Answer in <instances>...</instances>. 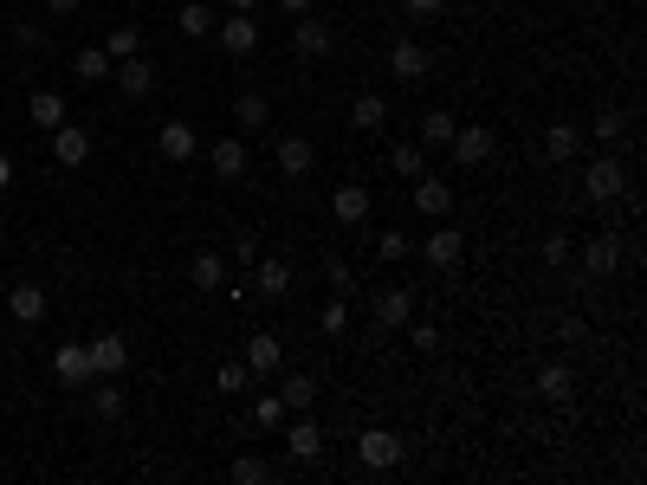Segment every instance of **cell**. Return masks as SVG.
I'll list each match as a JSON object with an SVG mask.
<instances>
[{
  "instance_id": "1",
  "label": "cell",
  "mask_w": 647,
  "mask_h": 485,
  "mask_svg": "<svg viewBox=\"0 0 647 485\" xmlns=\"http://www.w3.org/2000/svg\"><path fill=\"white\" fill-rule=\"evenodd\" d=\"M447 149H453V169H486V162L499 156V136H492L486 123H460Z\"/></svg>"
},
{
  "instance_id": "2",
  "label": "cell",
  "mask_w": 647,
  "mask_h": 485,
  "mask_svg": "<svg viewBox=\"0 0 647 485\" xmlns=\"http://www.w3.org/2000/svg\"><path fill=\"white\" fill-rule=\"evenodd\" d=\"M622 188H628V169L609 156V149H602L596 162H583V194H589L596 207H602V201H622Z\"/></svg>"
},
{
  "instance_id": "3",
  "label": "cell",
  "mask_w": 647,
  "mask_h": 485,
  "mask_svg": "<svg viewBox=\"0 0 647 485\" xmlns=\"http://www.w3.org/2000/svg\"><path fill=\"white\" fill-rule=\"evenodd\" d=\"M285 453H292V466H318L324 460V427L311 421V414H285Z\"/></svg>"
},
{
  "instance_id": "4",
  "label": "cell",
  "mask_w": 647,
  "mask_h": 485,
  "mask_svg": "<svg viewBox=\"0 0 647 485\" xmlns=\"http://www.w3.org/2000/svg\"><path fill=\"white\" fill-rule=\"evenodd\" d=\"M292 46H298V59H330V52H337V26L318 20V13H298L292 20Z\"/></svg>"
},
{
  "instance_id": "5",
  "label": "cell",
  "mask_w": 647,
  "mask_h": 485,
  "mask_svg": "<svg viewBox=\"0 0 647 485\" xmlns=\"http://www.w3.org/2000/svg\"><path fill=\"white\" fill-rule=\"evenodd\" d=\"M402 434H389V427H369L363 440H356V460L369 466V473H389V466H402Z\"/></svg>"
},
{
  "instance_id": "6",
  "label": "cell",
  "mask_w": 647,
  "mask_h": 485,
  "mask_svg": "<svg viewBox=\"0 0 647 485\" xmlns=\"http://www.w3.org/2000/svg\"><path fill=\"white\" fill-rule=\"evenodd\" d=\"M389 72L402 78V85H421V78L434 72L428 46H421V39H395V46H389Z\"/></svg>"
},
{
  "instance_id": "7",
  "label": "cell",
  "mask_w": 647,
  "mask_h": 485,
  "mask_svg": "<svg viewBox=\"0 0 647 485\" xmlns=\"http://www.w3.org/2000/svg\"><path fill=\"white\" fill-rule=\"evenodd\" d=\"M246 369H253V376H279L285 369V343L272 337V330H253V337H246V356H240Z\"/></svg>"
},
{
  "instance_id": "8",
  "label": "cell",
  "mask_w": 647,
  "mask_h": 485,
  "mask_svg": "<svg viewBox=\"0 0 647 485\" xmlns=\"http://www.w3.org/2000/svg\"><path fill=\"white\" fill-rule=\"evenodd\" d=\"M52 162H59V169L91 162V130L85 123H59V130H52Z\"/></svg>"
},
{
  "instance_id": "9",
  "label": "cell",
  "mask_w": 647,
  "mask_h": 485,
  "mask_svg": "<svg viewBox=\"0 0 647 485\" xmlns=\"http://www.w3.org/2000/svg\"><path fill=\"white\" fill-rule=\"evenodd\" d=\"M369 311H376V324H382V330H402L408 317H415V291H408V285H382Z\"/></svg>"
},
{
  "instance_id": "10",
  "label": "cell",
  "mask_w": 647,
  "mask_h": 485,
  "mask_svg": "<svg viewBox=\"0 0 647 485\" xmlns=\"http://www.w3.org/2000/svg\"><path fill=\"white\" fill-rule=\"evenodd\" d=\"M85 350H91V376H123V369H130V343H123L117 330H104V337H91Z\"/></svg>"
},
{
  "instance_id": "11",
  "label": "cell",
  "mask_w": 647,
  "mask_h": 485,
  "mask_svg": "<svg viewBox=\"0 0 647 485\" xmlns=\"http://www.w3.org/2000/svg\"><path fill=\"white\" fill-rule=\"evenodd\" d=\"M214 33H220V52H233V59L259 52V20H253V13H233V20H214Z\"/></svg>"
},
{
  "instance_id": "12",
  "label": "cell",
  "mask_w": 647,
  "mask_h": 485,
  "mask_svg": "<svg viewBox=\"0 0 647 485\" xmlns=\"http://www.w3.org/2000/svg\"><path fill=\"white\" fill-rule=\"evenodd\" d=\"M52 376H59L65 388L98 382V376H91V350H85V343H59V350H52Z\"/></svg>"
},
{
  "instance_id": "13",
  "label": "cell",
  "mask_w": 647,
  "mask_h": 485,
  "mask_svg": "<svg viewBox=\"0 0 647 485\" xmlns=\"http://www.w3.org/2000/svg\"><path fill=\"white\" fill-rule=\"evenodd\" d=\"M615 266H622V240H615V233H596V240L583 246V279H615Z\"/></svg>"
},
{
  "instance_id": "14",
  "label": "cell",
  "mask_w": 647,
  "mask_h": 485,
  "mask_svg": "<svg viewBox=\"0 0 647 485\" xmlns=\"http://www.w3.org/2000/svg\"><path fill=\"white\" fill-rule=\"evenodd\" d=\"M415 214L447 220L453 214V182H440V175H415Z\"/></svg>"
},
{
  "instance_id": "15",
  "label": "cell",
  "mask_w": 647,
  "mask_h": 485,
  "mask_svg": "<svg viewBox=\"0 0 647 485\" xmlns=\"http://www.w3.org/2000/svg\"><path fill=\"white\" fill-rule=\"evenodd\" d=\"M460 259H466V233H460V227H434V233H428V266H434V272H453Z\"/></svg>"
},
{
  "instance_id": "16",
  "label": "cell",
  "mask_w": 647,
  "mask_h": 485,
  "mask_svg": "<svg viewBox=\"0 0 647 485\" xmlns=\"http://www.w3.org/2000/svg\"><path fill=\"white\" fill-rule=\"evenodd\" d=\"M382 123H389V97H382V91H356V97H350V130L376 136Z\"/></svg>"
},
{
  "instance_id": "17",
  "label": "cell",
  "mask_w": 647,
  "mask_h": 485,
  "mask_svg": "<svg viewBox=\"0 0 647 485\" xmlns=\"http://www.w3.org/2000/svg\"><path fill=\"white\" fill-rule=\"evenodd\" d=\"M369 207H376V201H369V188H363V182H343L337 194H330V214H337L343 227H363Z\"/></svg>"
},
{
  "instance_id": "18",
  "label": "cell",
  "mask_w": 647,
  "mask_h": 485,
  "mask_svg": "<svg viewBox=\"0 0 647 485\" xmlns=\"http://www.w3.org/2000/svg\"><path fill=\"white\" fill-rule=\"evenodd\" d=\"M311 169H318V149H311L305 136H279V175H292V182H305Z\"/></svg>"
},
{
  "instance_id": "19",
  "label": "cell",
  "mask_w": 647,
  "mask_h": 485,
  "mask_svg": "<svg viewBox=\"0 0 647 485\" xmlns=\"http://www.w3.org/2000/svg\"><path fill=\"white\" fill-rule=\"evenodd\" d=\"M246 279H253L259 298H285V291H292V266H285V259H253Z\"/></svg>"
},
{
  "instance_id": "20",
  "label": "cell",
  "mask_w": 647,
  "mask_h": 485,
  "mask_svg": "<svg viewBox=\"0 0 647 485\" xmlns=\"http://www.w3.org/2000/svg\"><path fill=\"white\" fill-rule=\"evenodd\" d=\"M208 169L220 175V182H240V175H246V143H240V136H220V143L208 149Z\"/></svg>"
},
{
  "instance_id": "21",
  "label": "cell",
  "mask_w": 647,
  "mask_h": 485,
  "mask_svg": "<svg viewBox=\"0 0 647 485\" xmlns=\"http://www.w3.org/2000/svg\"><path fill=\"white\" fill-rule=\"evenodd\" d=\"M110 78H117L123 97H149V85H156V72H149L143 52H136V59H117V65H110Z\"/></svg>"
},
{
  "instance_id": "22",
  "label": "cell",
  "mask_w": 647,
  "mask_h": 485,
  "mask_svg": "<svg viewBox=\"0 0 647 485\" xmlns=\"http://www.w3.org/2000/svg\"><path fill=\"white\" fill-rule=\"evenodd\" d=\"M156 156L162 162H195V130H188V123H162L156 130Z\"/></svg>"
},
{
  "instance_id": "23",
  "label": "cell",
  "mask_w": 647,
  "mask_h": 485,
  "mask_svg": "<svg viewBox=\"0 0 647 485\" xmlns=\"http://www.w3.org/2000/svg\"><path fill=\"white\" fill-rule=\"evenodd\" d=\"M538 395L550 401V408H570V395H576V369H570V363H550L544 376H538Z\"/></svg>"
},
{
  "instance_id": "24",
  "label": "cell",
  "mask_w": 647,
  "mask_h": 485,
  "mask_svg": "<svg viewBox=\"0 0 647 485\" xmlns=\"http://www.w3.org/2000/svg\"><path fill=\"white\" fill-rule=\"evenodd\" d=\"M7 311H13V324H39V317H46V285H13Z\"/></svg>"
},
{
  "instance_id": "25",
  "label": "cell",
  "mask_w": 647,
  "mask_h": 485,
  "mask_svg": "<svg viewBox=\"0 0 647 485\" xmlns=\"http://www.w3.org/2000/svg\"><path fill=\"white\" fill-rule=\"evenodd\" d=\"M544 156L550 162H576L583 156V130H576V123H550L544 130Z\"/></svg>"
},
{
  "instance_id": "26",
  "label": "cell",
  "mask_w": 647,
  "mask_h": 485,
  "mask_svg": "<svg viewBox=\"0 0 647 485\" xmlns=\"http://www.w3.org/2000/svg\"><path fill=\"white\" fill-rule=\"evenodd\" d=\"M279 401L292 414H311V408H318V376H285L279 382Z\"/></svg>"
},
{
  "instance_id": "27",
  "label": "cell",
  "mask_w": 647,
  "mask_h": 485,
  "mask_svg": "<svg viewBox=\"0 0 647 485\" xmlns=\"http://www.w3.org/2000/svg\"><path fill=\"white\" fill-rule=\"evenodd\" d=\"M91 414H98V421H123V388H117V376H98V388H91Z\"/></svg>"
},
{
  "instance_id": "28",
  "label": "cell",
  "mask_w": 647,
  "mask_h": 485,
  "mask_svg": "<svg viewBox=\"0 0 647 485\" xmlns=\"http://www.w3.org/2000/svg\"><path fill=\"white\" fill-rule=\"evenodd\" d=\"M233 123H246V130H266V123H272V104H266L259 91H240V97H233Z\"/></svg>"
},
{
  "instance_id": "29",
  "label": "cell",
  "mask_w": 647,
  "mask_h": 485,
  "mask_svg": "<svg viewBox=\"0 0 647 485\" xmlns=\"http://www.w3.org/2000/svg\"><path fill=\"white\" fill-rule=\"evenodd\" d=\"M389 169L408 175V182H415V175H428V143H395L389 149Z\"/></svg>"
},
{
  "instance_id": "30",
  "label": "cell",
  "mask_w": 647,
  "mask_h": 485,
  "mask_svg": "<svg viewBox=\"0 0 647 485\" xmlns=\"http://www.w3.org/2000/svg\"><path fill=\"white\" fill-rule=\"evenodd\" d=\"M175 26H182L188 39H208L214 33V7H208V0H188V7L175 13Z\"/></svg>"
},
{
  "instance_id": "31",
  "label": "cell",
  "mask_w": 647,
  "mask_h": 485,
  "mask_svg": "<svg viewBox=\"0 0 647 485\" xmlns=\"http://www.w3.org/2000/svg\"><path fill=\"white\" fill-rule=\"evenodd\" d=\"M26 110H33L39 130H59V123H65V97L59 91H33V104H26Z\"/></svg>"
},
{
  "instance_id": "32",
  "label": "cell",
  "mask_w": 647,
  "mask_h": 485,
  "mask_svg": "<svg viewBox=\"0 0 647 485\" xmlns=\"http://www.w3.org/2000/svg\"><path fill=\"white\" fill-rule=\"evenodd\" d=\"M453 130H460V123H453V110H428V117H421V143H428V149H447Z\"/></svg>"
},
{
  "instance_id": "33",
  "label": "cell",
  "mask_w": 647,
  "mask_h": 485,
  "mask_svg": "<svg viewBox=\"0 0 647 485\" xmlns=\"http://www.w3.org/2000/svg\"><path fill=\"white\" fill-rule=\"evenodd\" d=\"M589 136H596L602 149H615V143H622V136H628V117H622V110H596V123H589Z\"/></svg>"
},
{
  "instance_id": "34",
  "label": "cell",
  "mask_w": 647,
  "mask_h": 485,
  "mask_svg": "<svg viewBox=\"0 0 647 485\" xmlns=\"http://www.w3.org/2000/svg\"><path fill=\"white\" fill-rule=\"evenodd\" d=\"M227 473L240 479V485H266V479H279V466H266V460H259V453H240V460H233Z\"/></svg>"
},
{
  "instance_id": "35",
  "label": "cell",
  "mask_w": 647,
  "mask_h": 485,
  "mask_svg": "<svg viewBox=\"0 0 647 485\" xmlns=\"http://www.w3.org/2000/svg\"><path fill=\"white\" fill-rule=\"evenodd\" d=\"M72 72L85 78V85H98V78H110V52H104V46H85V52L72 59Z\"/></svg>"
},
{
  "instance_id": "36",
  "label": "cell",
  "mask_w": 647,
  "mask_h": 485,
  "mask_svg": "<svg viewBox=\"0 0 647 485\" xmlns=\"http://www.w3.org/2000/svg\"><path fill=\"white\" fill-rule=\"evenodd\" d=\"M195 285L201 291H220V285H227V259H220V253H195Z\"/></svg>"
},
{
  "instance_id": "37",
  "label": "cell",
  "mask_w": 647,
  "mask_h": 485,
  "mask_svg": "<svg viewBox=\"0 0 647 485\" xmlns=\"http://www.w3.org/2000/svg\"><path fill=\"white\" fill-rule=\"evenodd\" d=\"M214 388H220V395H246V388H253V369H246V363H220L214 369Z\"/></svg>"
},
{
  "instance_id": "38",
  "label": "cell",
  "mask_w": 647,
  "mask_h": 485,
  "mask_svg": "<svg viewBox=\"0 0 647 485\" xmlns=\"http://www.w3.org/2000/svg\"><path fill=\"white\" fill-rule=\"evenodd\" d=\"M104 52H110V65H117V59H136V52H143V33H136V26H117V33L104 39Z\"/></svg>"
},
{
  "instance_id": "39",
  "label": "cell",
  "mask_w": 647,
  "mask_h": 485,
  "mask_svg": "<svg viewBox=\"0 0 647 485\" xmlns=\"http://www.w3.org/2000/svg\"><path fill=\"white\" fill-rule=\"evenodd\" d=\"M570 259H576V246H570V233L557 227V233H550V240H544V266H550V272H563V266H570Z\"/></svg>"
},
{
  "instance_id": "40",
  "label": "cell",
  "mask_w": 647,
  "mask_h": 485,
  "mask_svg": "<svg viewBox=\"0 0 647 485\" xmlns=\"http://www.w3.org/2000/svg\"><path fill=\"white\" fill-rule=\"evenodd\" d=\"M285 414H292V408H285L279 395H259L253 401V427H285Z\"/></svg>"
},
{
  "instance_id": "41",
  "label": "cell",
  "mask_w": 647,
  "mask_h": 485,
  "mask_svg": "<svg viewBox=\"0 0 647 485\" xmlns=\"http://www.w3.org/2000/svg\"><path fill=\"white\" fill-rule=\"evenodd\" d=\"M376 253H382V266H402V259H408V233H402V227H389V233L376 240Z\"/></svg>"
},
{
  "instance_id": "42",
  "label": "cell",
  "mask_w": 647,
  "mask_h": 485,
  "mask_svg": "<svg viewBox=\"0 0 647 485\" xmlns=\"http://www.w3.org/2000/svg\"><path fill=\"white\" fill-rule=\"evenodd\" d=\"M318 330H324V337H343V330H350V304L330 298V304H324V317H318Z\"/></svg>"
},
{
  "instance_id": "43",
  "label": "cell",
  "mask_w": 647,
  "mask_h": 485,
  "mask_svg": "<svg viewBox=\"0 0 647 485\" xmlns=\"http://www.w3.org/2000/svg\"><path fill=\"white\" fill-rule=\"evenodd\" d=\"M46 46V26H33V20H13V52H39Z\"/></svg>"
},
{
  "instance_id": "44",
  "label": "cell",
  "mask_w": 647,
  "mask_h": 485,
  "mask_svg": "<svg viewBox=\"0 0 647 485\" xmlns=\"http://www.w3.org/2000/svg\"><path fill=\"white\" fill-rule=\"evenodd\" d=\"M324 285L337 291V298H350V285H356V272L343 266V259H324Z\"/></svg>"
},
{
  "instance_id": "45",
  "label": "cell",
  "mask_w": 647,
  "mask_h": 485,
  "mask_svg": "<svg viewBox=\"0 0 647 485\" xmlns=\"http://www.w3.org/2000/svg\"><path fill=\"white\" fill-rule=\"evenodd\" d=\"M550 337H557V343H583V337H589V324H583V317H576V311H563Z\"/></svg>"
},
{
  "instance_id": "46",
  "label": "cell",
  "mask_w": 647,
  "mask_h": 485,
  "mask_svg": "<svg viewBox=\"0 0 647 485\" xmlns=\"http://www.w3.org/2000/svg\"><path fill=\"white\" fill-rule=\"evenodd\" d=\"M402 330H408V337H415V350H428V356L440 350V330H434V324H415V317H408Z\"/></svg>"
},
{
  "instance_id": "47",
  "label": "cell",
  "mask_w": 647,
  "mask_h": 485,
  "mask_svg": "<svg viewBox=\"0 0 647 485\" xmlns=\"http://www.w3.org/2000/svg\"><path fill=\"white\" fill-rule=\"evenodd\" d=\"M408 13H415V20H440V13H447V0H402Z\"/></svg>"
},
{
  "instance_id": "48",
  "label": "cell",
  "mask_w": 647,
  "mask_h": 485,
  "mask_svg": "<svg viewBox=\"0 0 647 485\" xmlns=\"http://www.w3.org/2000/svg\"><path fill=\"white\" fill-rule=\"evenodd\" d=\"M233 259H240V266L253 272V259H259V240H253V233H240V240H233Z\"/></svg>"
},
{
  "instance_id": "49",
  "label": "cell",
  "mask_w": 647,
  "mask_h": 485,
  "mask_svg": "<svg viewBox=\"0 0 647 485\" xmlns=\"http://www.w3.org/2000/svg\"><path fill=\"white\" fill-rule=\"evenodd\" d=\"M78 7H85V0H46V13H52V20H72Z\"/></svg>"
},
{
  "instance_id": "50",
  "label": "cell",
  "mask_w": 647,
  "mask_h": 485,
  "mask_svg": "<svg viewBox=\"0 0 647 485\" xmlns=\"http://www.w3.org/2000/svg\"><path fill=\"white\" fill-rule=\"evenodd\" d=\"M279 7H285V13H292V20H298V13H311V7H318V0H279Z\"/></svg>"
},
{
  "instance_id": "51",
  "label": "cell",
  "mask_w": 647,
  "mask_h": 485,
  "mask_svg": "<svg viewBox=\"0 0 647 485\" xmlns=\"http://www.w3.org/2000/svg\"><path fill=\"white\" fill-rule=\"evenodd\" d=\"M7 188H13V162L0 156V194H7Z\"/></svg>"
},
{
  "instance_id": "52",
  "label": "cell",
  "mask_w": 647,
  "mask_h": 485,
  "mask_svg": "<svg viewBox=\"0 0 647 485\" xmlns=\"http://www.w3.org/2000/svg\"><path fill=\"white\" fill-rule=\"evenodd\" d=\"M227 7H233V13H259V0H227Z\"/></svg>"
}]
</instances>
